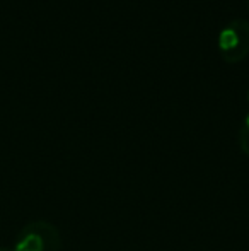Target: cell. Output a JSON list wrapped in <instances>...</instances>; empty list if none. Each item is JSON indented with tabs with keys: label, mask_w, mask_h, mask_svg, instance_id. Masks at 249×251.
Returning <instances> with one entry per match:
<instances>
[{
	"label": "cell",
	"mask_w": 249,
	"mask_h": 251,
	"mask_svg": "<svg viewBox=\"0 0 249 251\" xmlns=\"http://www.w3.org/2000/svg\"><path fill=\"white\" fill-rule=\"evenodd\" d=\"M62 236L55 224L48 221L27 222L17 234L12 251H60Z\"/></svg>",
	"instance_id": "6da1fadb"
},
{
	"label": "cell",
	"mask_w": 249,
	"mask_h": 251,
	"mask_svg": "<svg viewBox=\"0 0 249 251\" xmlns=\"http://www.w3.org/2000/svg\"><path fill=\"white\" fill-rule=\"evenodd\" d=\"M239 146L244 154L249 155V115L246 116V122L239 132Z\"/></svg>",
	"instance_id": "7a4b0ae2"
},
{
	"label": "cell",
	"mask_w": 249,
	"mask_h": 251,
	"mask_svg": "<svg viewBox=\"0 0 249 251\" xmlns=\"http://www.w3.org/2000/svg\"><path fill=\"white\" fill-rule=\"evenodd\" d=\"M0 251H12V248H3V246H2V248H0Z\"/></svg>",
	"instance_id": "3957f363"
}]
</instances>
